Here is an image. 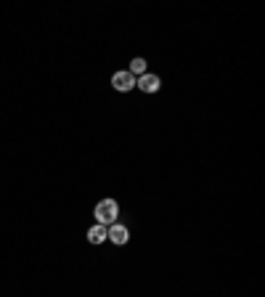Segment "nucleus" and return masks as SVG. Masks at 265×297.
<instances>
[{
    "instance_id": "1",
    "label": "nucleus",
    "mask_w": 265,
    "mask_h": 297,
    "mask_svg": "<svg viewBox=\"0 0 265 297\" xmlns=\"http://www.w3.org/2000/svg\"><path fill=\"white\" fill-rule=\"evenodd\" d=\"M117 215H119V205L114 199H101L96 205V221L101 226H112L117 223Z\"/></svg>"
},
{
    "instance_id": "2",
    "label": "nucleus",
    "mask_w": 265,
    "mask_h": 297,
    "mask_svg": "<svg viewBox=\"0 0 265 297\" xmlns=\"http://www.w3.org/2000/svg\"><path fill=\"white\" fill-rule=\"evenodd\" d=\"M112 88L119 90V93H128V90L135 88V77H133L130 72H117V74L112 77Z\"/></svg>"
},
{
    "instance_id": "3",
    "label": "nucleus",
    "mask_w": 265,
    "mask_h": 297,
    "mask_svg": "<svg viewBox=\"0 0 265 297\" xmlns=\"http://www.w3.org/2000/svg\"><path fill=\"white\" fill-rule=\"evenodd\" d=\"M106 239H112L114 244H128V239H130V231L125 228L122 223H112V228H106Z\"/></svg>"
},
{
    "instance_id": "4",
    "label": "nucleus",
    "mask_w": 265,
    "mask_h": 297,
    "mask_svg": "<svg viewBox=\"0 0 265 297\" xmlns=\"http://www.w3.org/2000/svg\"><path fill=\"white\" fill-rule=\"evenodd\" d=\"M159 85H162V80H159L157 74H149V72H146L144 77H138V80H135V88H141L144 93H157Z\"/></svg>"
},
{
    "instance_id": "5",
    "label": "nucleus",
    "mask_w": 265,
    "mask_h": 297,
    "mask_svg": "<svg viewBox=\"0 0 265 297\" xmlns=\"http://www.w3.org/2000/svg\"><path fill=\"white\" fill-rule=\"evenodd\" d=\"M88 242L90 244H101V242H106V226H101V223H96L90 231H88Z\"/></svg>"
},
{
    "instance_id": "6",
    "label": "nucleus",
    "mask_w": 265,
    "mask_h": 297,
    "mask_svg": "<svg viewBox=\"0 0 265 297\" xmlns=\"http://www.w3.org/2000/svg\"><path fill=\"white\" fill-rule=\"evenodd\" d=\"M128 72H130L133 77H144V74H146V58H133Z\"/></svg>"
}]
</instances>
